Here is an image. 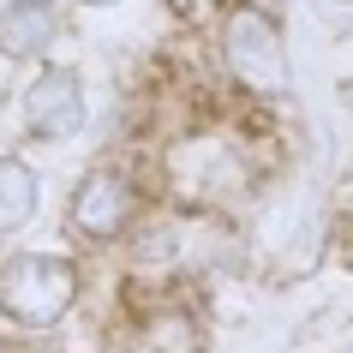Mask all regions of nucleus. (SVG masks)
<instances>
[{
	"instance_id": "nucleus-8",
	"label": "nucleus",
	"mask_w": 353,
	"mask_h": 353,
	"mask_svg": "<svg viewBox=\"0 0 353 353\" xmlns=\"http://www.w3.org/2000/svg\"><path fill=\"white\" fill-rule=\"evenodd\" d=\"M78 6H108V0H78Z\"/></svg>"
},
{
	"instance_id": "nucleus-7",
	"label": "nucleus",
	"mask_w": 353,
	"mask_h": 353,
	"mask_svg": "<svg viewBox=\"0 0 353 353\" xmlns=\"http://www.w3.org/2000/svg\"><path fill=\"white\" fill-rule=\"evenodd\" d=\"M144 353H204V335L186 312H156L144 323Z\"/></svg>"
},
{
	"instance_id": "nucleus-5",
	"label": "nucleus",
	"mask_w": 353,
	"mask_h": 353,
	"mask_svg": "<svg viewBox=\"0 0 353 353\" xmlns=\"http://www.w3.org/2000/svg\"><path fill=\"white\" fill-rule=\"evenodd\" d=\"M60 42V12L48 0H12L0 12V54L6 60H42Z\"/></svg>"
},
{
	"instance_id": "nucleus-3",
	"label": "nucleus",
	"mask_w": 353,
	"mask_h": 353,
	"mask_svg": "<svg viewBox=\"0 0 353 353\" xmlns=\"http://www.w3.org/2000/svg\"><path fill=\"white\" fill-rule=\"evenodd\" d=\"M132 174L126 168H90L84 180H78V192H72V234H84V240H96V245H108V240H120L132 228Z\"/></svg>"
},
{
	"instance_id": "nucleus-2",
	"label": "nucleus",
	"mask_w": 353,
	"mask_h": 353,
	"mask_svg": "<svg viewBox=\"0 0 353 353\" xmlns=\"http://www.w3.org/2000/svg\"><path fill=\"white\" fill-rule=\"evenodd\" d=\"M222 60H228V72L240 78L245 90H258V96L288 90V48H281V30H276L270 12H258V6H234L222 19Z\"/></svg>"
},
{
	"instance_id": "nucleus-1",
	"label": "nucleus",
	"mask_w": 353,
	"mask_h": 353,
	"mask_svg": "<svg viewBox=\"0 0 353 353\" xmlns=\"http://www.w3.org/2000/svg\"><path fill=\"white\" fill-rule=\"evenodd\" d=\"M78 305V263L54 252H24L0 270V312L19 330H54Z\"/></svg>"
},
{
	"instance_id": "nucleus-4",
	"label": "nucleus",
	"mask_w": 353,
	"mask_h": 353,
	"mask_svg": "<svg viewBox=\"0 0 353 353\" xmlns=\"http://www.w3.org/2000/svg\"><path fill=\"white\" fill-rule=\"evenodd\" d=\"M78 126H84V84H78V72L54 66V72L30 78V90H24V132L72 138Z\"/></svg>"
},
{
	"instance_id": "nucleus-6",
	"label": "nucleus",
	"mask_w": 353,
	"mask_h": 353,
	"mask_svg": "<svg viewBox=\"0 0 353 353\" xmlns=\"http://www.w3.org/2000/svg\"><path fill=\"white\" fill-rule=\"evenodd\" d=\"M42 204V186L37 174L19 162V156H0V234H12V228H24L30 216H37Z\"/></svg>"
}]
</instances>
